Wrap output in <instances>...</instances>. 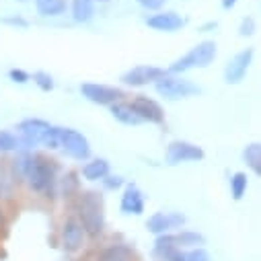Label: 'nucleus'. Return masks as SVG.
Returning a JSON list of instances; mask_svg holds the SVG:
<instances>
[{
	"mask_svg": "<svg viewBox=\"0 0 261 261\" xmlns=\"http://www.w3.org/2000/svg\"><path fill=\"white\" fill-rule=\"evenodd\" d=\"M218 27V23L216 21H208V23H204L202 27H200V33H208V31H214Z\"/></svg>",
	"mask_w": 261,
	"mask_h": 261,
	"instance_id": "72a5a7b5",
	"label": "nucleus"
},
{
	"mask_svg": "<svg viewBox=\"0 0 261 261\" xmlns=\"http://www.w3.org/2000/svg\"><path fill=\"white\" fill-rule=\"evenodd\" d=\"M5 23H11V25H19V27H27V21L21 19V17H13V19H5Z\"/></svg>",
	"mask_w": 261,
	"mask_h": 261,
	"instance_id": "c9c22d12",
	"label": "nucleus"
},
{
	"mask_svg": "<svg viewBox=\"0 0 261 261\" xmlns=\"http://www.w3.org/2000/svg\"><path fill=\"white\" fill-rule=\"evenodd\" d=\"M19 150H21L19 134H13L11 129H0V152H19Z\"/></svg>",
	"mask_w": 261,
	"mask_h": 261,
	"instance_id": "393cba45",
	"label": "nucleus"
},
{
	"mask_svg": "<svg viewBox=\"0 0 261 261\" xmlns=\"http://www.w3.org/2000/svg\"><path fill=\"white\" fill-rule=\"evenodd\" d=\"M70 17L74 23H89L95 17V3L93 0H72L70 5Z\"/></svg>",
	"mask_w": 261,
	"mask_h": 261,
	"instance_id": "aec40b11",
	"label": "nucleus"
},
{
	"mask_svg": "<svg viewBox=\"0 0 261 261\" xmlns=\"http://www.w3.org/2000/svg\"><path fill=\"white\" fill-rule=\"evenodd\" d=\"M41 146H45L47 150H58L60 148V125H51L49 132L45 134Z\"/></svg>",
	"mask_w": 261,
	"mask_h": 261,
	"instance_id": "c85d7f7f",
	"label": "nucleus"
},
{
	"mask_svg": "<svg viewBox=\"0 0 261 261\" xmlns=\"http://www.w3.org/2000/svg\"><path fill=\"white\" fill-rule=\"evenodd\" d=\"M81 173L76 171H66L60 179H58V195L64 200V202H68L72 204L76 198H79V193H81Z\"/></svg>",
	"mask_w": 261,
	"mask_h": 261,
	"instance_id": "a211bd4d",
	"label": "nucleus"
},
{
	"mask_svg": "<svg viewBox=\"0 0 261 261\" xmlns=\"http://www.w3.org/2000/svg\"><path fill=\"white\" fill-rule=\"evenodd\" d=\"M187 224V216L183 212H154L146 220V230L154 237L165 232H177Z\"/></svg>",
	"mask_w": 261,
	"mask_h": 261,
	"instance_id": "f8f14e48",
	"label": "nucleus"
},
{
	"mask_svg": "<svg viewBox=\"0 0 261 261\" xmlns=\"http://www.w3.org/2000/svg\"><path fill=\"white\" fill-rule=\"evenodd\" d=\"M237 3H239V0H220V7H222L224 11H232V9L237 7Z\"/></svg>",
	"mask_w": 261,
	"mask_h": 261,
	"instance_id": "f704fd0d",
	"label": "nucleus"
},
{
	"mask_svg": "<svg viewBox=\"0 0 261 261\" xmlns=\"http://www.w3.org/2000/svg\"><path fill=\"white\" fill-rule=\"evenodd\" d=\"M253 58H255V49L253 47H245L241 51H237L228 62H226V66H224V83L226 85H241L251 68V64H253Z\"/></svg>",
	"mask_w": 261,
	"mask_h": 261,
	"instance_id": "9d476101",
	"label": "nucleus"
},
{
	"mask_svg": "<svg viewBox=\"0 0 261 261\" xmlns=\"http://www.w3.org/2000/svg\"><path fill=\"white\" fill-rule=\"evenodd\" d=\"M144 25L159 33H175L185 27V19L175 11H156L144 19Z\"/></svg>",
	"mask_w": 261,
	"mask_h": 261,
	"instance_id": "4468645a",
	"label": "nucleus"
},
{
	"mask_svg": "<svg viewBox=\"0 0 261 261\" xmlns=\"http://www.w3.org/2000/svg\"><path fill=\"white\" fill-rule=\"evenodd\" d=\"M5 226H7V216H5V210H3V206H0V232L5 230Z\"/></svg>",
	"mask_w": 261,
	"mask_h": 261,
	"instance_id": "e433bc0d",
	"label": "nucleus"
},
{
	"mask_svg": "<svg viewBox=\"0 0 261 261\" xmlns=\"http://www.w3.org/2000/svg\"><path fill=\"white\" fill-rule=\"evenodd\" d=\"M136 3H138L144 11L156 13V11H163V7L167 5V0H136Z\"/></svg>",
	"mask_w": 261,
	"mask_h": 261,
	"instance_id": "473e14b6",
	"label": "nucleus"
},
{
	"mask_svg": "<svg viewBox=\"0 0 261 261\" xmlns=\"http://www.w3.org/2000/svg\"><path fill=\"white\" fill-rule=\"evenodd\" d=\"M183 261H212V257L204 247H195V249H183Z\"/></svg>",
	"mask_w": 261,
	"mask_h": 261,
	"instance_id": "cd10ccee",
	"label": "nucleus"
},
{
	"mask_svg": "<svg viewBox=\"0 0 261 261\" xmlns=\"http://www.w3.org/2000/svg\"><path fill=\"white\" fill-rule=\"evenodd\" d=\"M35 3V9L41 17L45 19H54V17H62L66 15V0H33Z\"/></svg>",
	"mask_w": 261,
	"mask_h": 261,
	"instance_id": "412c9836",
	"label": "nucleus"
},
{
	"mask_svg": "<svg viewBox=\"0 0 261 261\" xmlns=\"http://www.w3.org/2000/svg\"><path fill=\"white\" fill-rule=\"evenodd\" d=\"M204 159H206L204 148L193 142H187V140H173L165 152V161L171 167H177L183 163H200Z\"/></svg>",
	"mask_w": 261,
	"mask_h": 261,
	"instance_id": "6e6552de",
	"label": "nucleus"
},
{
	"mask_svg": "<svg viewBox=\"0 0 261 261\" xmlns=\"http://www.w3.org/2000/svg\"><path fill=\"white\" fill-rule=\"evenodd\" d=\"M17 3H27V0H17Z\"/></svg>",
	"mask_w": 261,
	"mask_h": 261,
	"instance_id": "58836bf2",
	"label": "nucleus"
},
{
	"mask_svg": "<svg viewBox=\"0 0 261 261\" xmlns=\"http://www.w3.org/2000/svg\"><path fill=\"white\" fill-rule=\"evenodd\" d=\"M9 79H11L13 83H17V85H25V83L31 81V74L25 72L23 68H11V70H9Z\"/></svg>",
	"mask_w": 261,
	"mask_h": 261,
	"instance_id": "2f4dec72",
	"label": "nucleus"
},
{
	"mask_svg": "<svg viewBox=\"0 0 261 261\" xmlns=\"http://www.w3.org/2000/svg\"><path fill=\"white\" fill-rule=\"evenodd\" d=\"M60 150L68 159L79 161V163H85L93 156L89 138L83 132H79V129L64 127V125H60Z\"/></svg>",
	"mask_w": 261,
	"mask_h": 261,
	"instance_id": "39448f33",
	"label": "nucleus"
},
{
	"mask_svg": "<svg viewBox=\"0 0 261 261\" xmlns=\"http://www.w3.org/2000/svg\"><path fill=\"white\" fill-rule=\"evenodd\" d=\"M51 123L41 119V117H27L23 119L17 129H19V138H21V148H27V150H33L37 146H41L45 134L49 132Z\"/></svg>",
	"mask_w": 261,
	"mask_h": 261,
	"instance_id": "1a4fd4ad",
	"label": "nucleus"
},
{
	"mask_svg": "<svg viewBox=\"0 0 261 261\" xmlns=\"http://www.w3.org/2000/svg\"><path fill=\"white\" fill-rule=\"evenodd\" d=\"M136 115L142 119V123H152V125H163L165 123V109L156 99H150L148 95H136L129 101Z\"/></svg>",
	"mask_w": 261,
	"mask_h": 261,
	"instance_id": "ddd939ff",
	"label": "nucleus"
},
{
	"mask_svg": "<svg viewBox=\"0 0 261 261\" xmlns=\"http://www.w3.org/2000/svg\"><path fill=\"white\" fill-rule=\"evenodd\" d=\"M111 173V163L103 156H91L89 161L83 163V169H81V177L91 181V183H101L107 175Z\"/></svg>",
	"mask_w": 261,
	"mask_h": 261,
	"instance_id": "f3484780",
	"label": "nucleus"
},
{
	"mask_svg": "<svg viewBox=\"0 0 261 261\" xmlns=\"http://www.w3.org/2000/svg\"><path fill=\"white\" fill-rule=\"evenodd\" d=\"M216 56H218L216 41L204 39L198 45H193L187 54H183L181 58H177L175 62H171L167 72L169 74H185V72H189L193 68H208V66H212V64H214Z\"/></svg>",
	"mask_w": 261,
	"mask_h": 261,
	"instance_id": "7ed1b4c3",
	"label": "nucleus"
},
{
	"mask_svg": "<svg viewBox=\"0 0 261 261\" xmlns=\"http://www.w3.org/2000/svg\"><path fill=\"white\" fill-rule=\"evenodd\" d=\"M146 208V198L142 189L136 183H125L123 191H121V200H119V210L125 216H142Z\"/></svg>",
	"mask_w": 261,
	"mask_h": 261,
	"instance_id": "2eb2a0df",
	"label": "nucleus"
},
{
	"mask_svg": "<svg viewBox=\"0 0 261 261\" xmlns=\"http://www.w3.org/2000/svg\"><path fill=\"white\" fill-rule=\"evenodd\" d=\"M93 3H101V5H107V3H111V0H93Z\"/></svg>",
	"mask_w": 261,
	"mask_h": 261,
	"instance_id": "4c0bfd02",
	"label": "nucleus"
},
{
	"mask_svg": "<svg viewBox=\"0 0 261 261\" xmlns=\"http://www.w3.org/2000/svg\"><path fill=\"white\" fill-rule=\"evenodd\" d=\"M134 259H136L134 247L123 241H113V243L101 247L95 257V261H134Z\"/></svg>",
	"mask_w": 261,
	"mask_h": 261,
	"instance_id": "dca6fc26",
	"label": "nucleus"
},
{
	"mask_svg": "<svg viewBox=\"0 0 261 261\" xmlns=\"http://www.w3.org/2000/svg\"><path fill=\"white\" fill-rule=\"evenodd\" d=\"M228 189H230V195H232V200L234 202H241L245 198V193L249 189V177L245 171H237L230 175L228 179Z\"/></svg>",
	"mask_w": 261,
	"mask_h": 261,
	"instance_id": "b1692460",
	"label": "nucleus"
},
{
	"mask_svg": "<svg viewBox=\"0 0 261 261\" xmlns=\"http://www.w3.org/2000/svg\"><path fill=\"white\" fill-rule=\"evenodd\" d=\"M25 183L29 191L41 195L45 200H56L58 198V165L41 154H31L27 173H25Z\"/></svg>",
	"mask_w": 261,
	"mask_h": 261,
	"instance_id": "f03ea898",
	"label": "nucleus"
},
{
	"mask_svg": "<svg viewBox=\"0 0 261 261\" xmlns=\"http://www.w3.org/2000/svg\"><path fill=\"white\" fill-rule=\"evenodd\" d=\"M81 95L95 105L101 107H111L117 101H123V91L119 87H111V85H103V83H83L79 87Z\"/></svg>",
	"mask_w": 261,
	"mask_h": 261,
	"instance_id": "0eeeda50",
	"label": "nucleus"
},
{
	"mask_svg": "<svg viewBox=\"0 0 261 261\" xmlns=\"http://www.w3.org/2000/svg\"><path fill=\"white\" fill-rule=\"evenodd\" d=\"M109 113L115 121H119L121 125H140L142 119L136 115V111L132 109L129 101H117L109 107Z\"/></svg>",
	"mask_w": 261,
	"mask_h": 261,
	"instance_id": "6ab92c4d",
	"label": "nucleus"
},
{
	"mask_svg": "<svg viewBox=\"0 0 261 261\" xmlns=\"http://www.w3.org/2000/svg\"><path fill=\"white\" fill-rule=\"evenodd\" d=\"M103 189L105 191H117V189H123L125 187V179L121 175H115V173H109L103 181H101Z\"/></svg>",
	"mask_w": 261,
	"mask_h": 261,
	"instance_id": "c756f323",
	"label": "nucleus"
},
{
	"mask_svg": "<svg viewBox=\"0 0 261 261\" xmlns=\"http://www.w3.org/2000/svg\"><path fill=\"white\" fill-rule=\"evenodd\" d=\"M255 31H257V23H255V19L249 17V15L243 17L241 23H239V35H241V37H253Z\"/></svg>",
	"mask_w": 261,
	"mask_h": 261,
	"instance_id": "7c9ffc66",
	"label": "nucleus"
},
{
	"mask_svg": "<svg viewBox=\"0 0 261 261\" xmlns=\"http://www.w3.org/2000/svg\"><path fill=\"white\" fill-rule=\"evenodd\" d=\"M152 87H154L156 95L167 99V101H181V99H189V97L202 95V87L195 85L191 79H185L183 74H169L167 72Z\"/></svg>",
	"mask_w": 261,
	"mask_h": 261,
	"instance_id": "20e7f679",
	"label": "nucleus"
},
{
	"mask_svg": "<svg viewBox=\"0 0 261 261\" xmlns=\"http://www.w3.org/2000/svg\"><path fill=\"white\" fill-rule=\"evenodd\" d=\"M79 222L83 224L87 239H99L105 232V200L103 193L95 189H85L72 202Z\"/></svg>",
	"mask_w": 261,
	"mask_h": 261,
	"instance_id": "f257e3e1",
	"label": "nucleus"
},
{
	"mask_svg": "<svg viewBox=\"0 0 261 261\" xmlns=\"http://www.w3.org/2000/svg\"><path fill=\"white\" fill-rule=\"evenodd\" d=\"M243 163L253 175L261 177V142H249L243 148Z\"/></svg>",
	"mask_w": 261,
	"mask_h": 261,
	"instance_id": "4be33fe9",
	"label": "nucleus"
},
{
	"mask_svg": "<svg viewBox=\"0 0 261 261\" xmlns=\"http://www.w3.org/2000/svg\"><path fill=\"white\" fill-rule=\"evenodd\" d=\"M33 83L37 85V89L39 91H43V93H51L54 91V87H56V81H54V76L49 74V72H45V70H37V72H33Z\"/></svg>",
	"mask_w": 261,
	"mask_h": 261,
	"instance_id": "bb28decb",
	"label": "nucleus"
},
{
	"mask_svg": "<svg viewBox=\"0 0 261 261\" xmlns=\"http://www.w3.org/2000/svg\"><path fill=\"white\" fill-rule=\"evenodd\" d=\"M87 243V232L76 216H68L60 226V245L66 253H79Z\"/></svg>",
	"mask_w": 261,
	"mask_h": 261,
	"instance_id": "9b49d317",
	"label": "nucleus"
},
{
	"mask_svg": "<svg viewBox=\"0 0 261 261\" xmlns=\"http://www.w3.org/2000/svg\"><path fill=\"white\" fill-rule=\"evenodd\" d=\"M171 249H177V239H175V232H165V234H159L154 239V255L161 259L167 251Z\"/></svg>",
	"mask_w": 261,
	"mask_h": 261,
	"instance_id": "a878e982",
	"label": "nucleus"
},
{
	"mask_svg": "<svg viewBox=\"0 0 261 261\" xmlns=\"http://www.w3.org/2000/svg\"><path fill=\"white\" fill-rule=\"evenodd\" d=\"M177 239V247L179 249H195V247H204L206 245V237L200 230H189V228H181L175 232Z\"/></svg>",
	"mask_w": 261,
	"mask_h": 261,
	"instance_id": "5701e85b",
	"label": "nucleus"
},
{
	"mask_svg": "<svg viewBox=\"0 0 261 261\" xmlns=\"http://www.w3.org/2000/svg\"><path fill=\"white\" fill-rule=\"evenodd\" d=\"M167 74V68L154 66V64H138V66H132L129 70H125L119 81L123 87L129 89H142L148 85H154L156 81H161Z\"/></svg>",
	"mask_w": 261,
	"mask_h": 261,
	"instance_id": "423d86ee",
	"label": "nucleus"
}]
</instances>
